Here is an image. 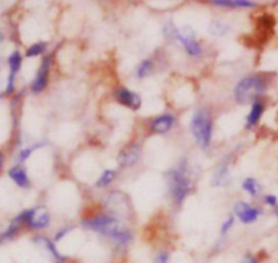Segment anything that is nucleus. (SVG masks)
<instances>
[{
	"instance_id": "f03ea898",
	"label": "nucleus",
	"mask_w": 278,
	"mask_h": 263,
	"mask_svg": "<svg viewBox=\"0 0 278 263\" xmlns=\"http://www.w3.org/2000/svg\"><path fill=\"white\" fill-rule=\"evenodd\" d=\"M191 131L201 148H207L212 141L213 123L206 110H196L191 120Z\"/></svg>"
},
{
	"instance_id": "b1692460",
	"label": "nucleus",
	"mask_w": 278,
	"mask_h": 263,
	"mask_svg": "<svg viewBox=\"0 0 278 263\" xmlns=\"http://www.w3.org/2000/svg\"><path fill=\"white\" fill-rule=\"evenodd\" d=\"M241 263H258V261H256L255 258L252 257V255H247V257L243 259V262Z\"/></svg>"
},
{
	"instance_id": "ddd939ff",
	"label": "nucleus",
	"mask_w": 278,
	"mask_h": 263,
	"mask_svg": "<svg viewBox=\"0 0 278 263\" xmlns=\"http://www.w3.org/2000/svg\"><path fill=\"white\" fill-rule=\"evenodd\" d=\"M138 157H139V148L131 146L120 154L119 161L121 165H132L138 159Z\"/></svg>"
},
{
	"instance_id": "6e6552de",
	"label": "nucleus",
	"mask_w": 278,
	"mask_h": 263,
	"mask_svg": "<svg viewBox=\"0 0 278 263\" xmlns=\"http://www.w3.org/2000/svg\"><path fill=\"white\" fill-rule=\"evenodd\" d=\"M49 67H51V56H47L44 59L43 64L40 67V71H38L37 77L34 79V82L32 85L33 92H41L45 88L47 85V79H48V72H49Z\"/></svg>"
},
{
	"instance_id": "a211bd4d",
	"label": "nucleus",
	"mask_w": 278,
	"mask_h": 263,
	"mask_svg": "<svg viewBox=\"0 0 278 263\" xmlns=\"http://www.w3.org/2000/svg\"><path fill=\"white\" fill-rule=\"evenodd\" d=\"M152 61L150 60H143L139 64V68H138V77L139 78H145L149 74V72L152 71Z\"/></svg>"
},
{
	"instance_id": "4468645a",
	"label": "nucleus",
	"mask_w": 278,
	"mask_h": 263,
	"mask_svg": "<svg viewBox=\"0 0 278 263\" xmlns=\"http://www.w3.org/2000/svg\"><path fill=\"white\" fill-rule=\"evenodd\" d=\"M217 6L225 7H252L254 1H247V0H216L213 1Z\"/></svg>"
},
{
	"instance_id": "2eb2a0df",
	"label": "nucleus",
	"mask_w": 278,
	"mask_h": 263,
	"mask_svg": "<svg viewBox=\"0 0 278 263\" xmlns=\"http://www.w3.org/2000/svg\"><path fill=\"white\" fill-rule=\"evenodd\" d=\"M243 188H244L248 194H251V195H256L258 191H259V184L256 183L255 179L248 177V179H245L244 183H243Z\"/></svg>"
},
{
	"instance_id": "6ab92c4d",
	"label": "nucleus",
	"mask_w": 278,
	"mask_h": 263,
	"mask_svg": "<svg viewBox=\"0 0 278 263\" xmlns=\"http://www.w3.org/2000/svg\"><path fill=\"white\" fill-rule=\"evenodd\" d=\"M228 30V25H225L222 22H214L212 26V32L217 36H222L225 32Z\"/></svg>"
},
{
	"instance_id": "a878e982",
	"label": "nucleus",
	"mask_w": 278,
	"mask_h": 263,
	"mask_svg": "<svg viewBox=\"0 0 278 263\" xmlns=\"http://www.w3.org/2000/svg\"><path fill=\"white\" fill-rule=\"evenodd\" d=\"M277 217H278V210H277Z\"/></svg>"
},
{
	"instance_id": "f8f14e48",
	"label": "nucleus",
	"mask_w": 278,
	"mask_h": 263,
	"mask_svg": "<svg viewBox=\"0 0 278 263\" xmlns=\"http://www.w3.org/2000/svg\"><path fill=\"white\" fill-rule=\"evenodd\" d=\"M263 110H265V105L262 104L261 101H258V100H256L255 103L252 104L250 115H248V117H247V127L255 126L256 123L259 121V119H261Z\"/></svg>"
},
{
	"instance_id": "aec40b11",
	"label": "nucleus",
	"mask_w": 278,
	"mask_h": 263,
	"mask_svg": "<svg viewBox=\"0 0 278 263\" xmlns=\"http://www.w3.org/2000/svg\"><path fill=\"white\" fill-rule=\"evenodd\" d=\"M45 244H47V247H48V248H49V251H51V252H52V254H54V257H55V258H57V259H60V261L63 259V258H61V257H60V255H59V252L56 251V248H55V246H54V244H52V243H51V241L45 240Z\"/></svg>"
},
{
	"instance_id": "423d86ee",
	"label": "nucleus",
	"mask_w": 278,
	"mask_h": 263,
	"mask_svg": "<svg viewBox=\"0 0 278 263\" xmlns=\"http://www.w3.org/2000/svg\"><path fill=\"white\" fill-rule=\"evenodd\" d=\"M234 213L241 219V222L251 224V222H254V221L259 217L261 210H259V209L251 208L248 203L237 202L234 205Z\"/></svg>"
},
{
	"instance_id": "9d476101",
	"label": "nucleus",
	"mask_w": 278,
	"mask_h": 263,
	"mask_svg": "<svg viewBox=\"0 0 278 263\" xmlns=\"http://www.w3.org/2000/svg\"><path fill=\"white\" fill-rule=\"evenodd\" d=\"M22 63V56L19 55V52H14L12 55L8 57V64H10V77H8V85H7V92H12L14 88V78L15 74L19 71Z\"/></svg>"
},
{
	"instance_id": "0eeeda50",
	"label": "nucleus",
	"mask_w": 278,
	"mask_h": 263,
	"mask_svg": "<svg viewBox=\"0 0 278 263\" xmlns=\"http://www.w3.org/2000/svg\"><path fill=\"white\" fill-rule=\"evenodd\" d=\"M116 99L119 100V103H121L125 106H128L131 109H139L141 106V99L139 96L135 93L130 92L128 89L124 88H119L116 90Z\"/></svg>"
},
{
	"instance_id": "39448f33",
	"label": "nucleus",
	"mask_w": 278,
	"mask_h": 263,
	"mask_svg": "<svg viewBox=\"0 0 278 263\" xmlns=\"http://www.w3.org/2000/svg\"><path fill=\"white\" fill-rule=\"evenodd\" d=\"M173 37L179 40L191 56L196 57L201 55V47L195 40V34L190 28L173 29Z\"/></svg>"
},
{
	"instance_id": "1a4fd4ad",
	"label": "nucleus",
	"mask_w": 278,
	"mask_h": 263,
	"mask_svg": "<svg viewBox=\"0 0 278 263\" xmlns=\"http://www.w3.org/2000/svg\"><path fill=\"white\" fill-rule=\"evenodd\" d=\"M174 123V117L170 115H163L154 119L152 121V131L157 132V134H164V132L169 131Z\"/></svg>"
},
{
	"instance_id": "5701e85b",
	"label": "nucleus",
	"mask_w": 278,
	"mask_h": 263,
	"mask_svg": "<svg viewBox=\"0 0 278 263\" xmlns=\"http://www.w3.org/2000/svg\"><path fill=\"white\" fill-rule=\"evenodd\" d=\"M266 203L270 205V206H276L277 205V198L274 195H269V197H266Z\"/></svg>"
},
{
	"instance_id": "f3484780",
	"label": "nucleus",
	"mask_w": 278,
	"mask_h": 263,
	"mask_svg": "<svg viewBox=\"0 0 278 263\" xmlns=\"http://www.w3.org/2000/svg\"><path fill=\"white\" fill-rule=\"evenodd\" d=\"M114 179V172L113 170H105L103 175H101V177H100V180H98V186L100 187H105L108 186L111 181L113 180Z\"/></svg>"
},
{
	"instance_id": "9b49d317",
	"label": "nucleus",
	"mask_w": 278,
	"mask_h": 263,
	"mask_svg": "<svg viewBox=\"0 0 278 263\" xmlns=\"http://www.w3.org/2000/svg\"><path fill=\"white\" fill-rule=\"evenodd\" d=\"M8 175H10L11 179L15 181L18 186L22 187V188H27V187H29V179H27L26 172L22 169L21 166H14V168H11Z\"/></svg>"
},
{
	"instance_id": "7ed1b4c3",
	"label": "nucleus",
	"mask_w": 278,
	"mask_h": 263,
	"mask_svg": "<svg viewBox=\"0 0 278 263\" xmlns=\"http://www.w3.org/2000/svg\"><path fill=\"white\" fill-rule=\"evenodd\" d=\"M169 187L176 202L181 203L190 190V180L183 169H174L169 175Z\"/></svg>"
},
{
	"instance_id": "dca6fc26",
	"label": "nucleus",
	"mask_w": 278,
	"mask_h": 263,
	"mask_svg": "<svg viewBox=\"0 0 278 263\" xmlns=\"http://www.w3.org/2000/svg\"><path fill=\"white\" fill-rule=\"evenodd\" d=\"M45 47H47L45 43H37V44L32 45V47L27 50L26 56H29V57H34V56L41 55L44 51H45Z\"/></svg>"
},
{
	"instance_id": "412c9836",
	"label": "nucleus",
	"mask_w": 278,
	"mask_h": 263,
	"mask_svg": "<svg viewBox=\"0 0 278 263\" xmlns=\"http://www.w3.org/2000/svg\"><path fill=\"white\" fill-rule=\"evenodd\" d=\"M168 261V254L167 252H160L156 258V263H167Z\"/></svg>"
},
{
	"instance_id": "393cba45",
	"label": "nucleus",
	"mask_w": 278,
	"mask_h": 263,
	"mask_svg": "<svg viewBox=\"0 0 278 263\" xmlns=\"http://www.w3.org/2000/svg\"><path fill=\"white\" fill-rule=\"evenodd\" d=\"M1 165H3V156L0 153V169H1Z\"/></svg>"
},
{
	"instance_id": "20e7f679",
	"label": "nucleus",
	"mask_w": 278,
	"mask_h": 263,
	"mask_svg": "<svg viewBox=\"0 0 278 263\" xmlns=\"http://www.w3.org/2000/svg\"><path fill=\"white\" fill-rule=\"evenodd\" d=\"M83 224L86 225L87 228L96 230V232L105 233V235H108L112 239L116 237V235L119 233L120 230H123L119 222L114 218H112V217H109V215H98V217H94L92 219H87Z\"/></svg>"
},
{
	"instance_id": "4be33fe9",
	"label": "nucleus",
	"mask_w": 278,
	"mask_h": 263,
	"mask_svg": "<svg viewBox=\"0 0 278 263\" xmlns=\"http://www.w3.org/2000/svg\"><path fill=\"white\" fill-rule=\"evenodd\" d=\"M232 224H233V218L230 217V218H228V221L222 225V229H221V232H222V233L228 232V229L230 228V226H232Z\"/></svg>"
},
{
	"instance_id": "f257e3e1",
	"label": "nucleus",
	"mask_w": 278,
	"mask_h": 263,
	"mask_svg": "<svg viewBox=\"0 0 278 263\" xmlns=\"http://www.w3.org/2000/svg\"><path fill=\"white\" fill-rule=\"evenodd\" d=\"M267 89V81L261 75H251L243 78L234 88V97L240 104H247L254 101L255 103L258 96Z\"/></svg>"
}]
</instances>
